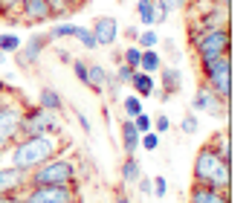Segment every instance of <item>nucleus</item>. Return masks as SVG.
I'll return each instance as SVG.
<instances>
[{
    "label": "nucleus",
    "mask_w": 252,
    "mask_h": 203,
    "mask_svg": "<svg viewBox=\"0 0 252 203\" xmlns=\"http://www.w3.org/2000/svg\"><path fill=\"white\" fill-rule=\"evenodd\" d=\"M189 44L197 58L232 55V32L229 29H189Z\"/></svg>",
    "instance_id": "obj_5"
},
{
    "label": "nucleus",
    "mask_w": 252,
    "mask_h": 203,
    "mask_svg": "<svg viewBox=\"0 0 252 203\" xmlns=\"http://www.w3.org/2000/svg\"><path fill=\"white\" fill-rule=\"evenodd\" d=\"M0 203H26L24 192H15V195H0Z\"/></svg>",
    "instance_id": "obj_41"
},
{
    "label": "nucleus",
    "mask_w": 252,
    "mask_h": 203,
    "mask_svg": "<svg viewBox=\"0 0 252 203\" xmlns=\"http://www.w3.org/2000/svg\"><path fill=\"white\" fill-rule=\"evenodd\" d=\"M200 76L212 93H218L223 102L232 99V55L200 58Z\"/></svg>",
    "instance_id": "obj_4"
},
{
    "label": "nucleus",
    "mask_w": 252,
    "mask_h": 203,
    "mask_svg": "<svg viewBox=\"0 0 252 203\" xmlns=\"http://www.w3.org/2000/svg\"><path fill=\"white\" fill-rule=\"evenodd\" d=\"M159 67H162V55H159L157 50H142V55H139V70L157 76V73H159Z\"/></svg>",
    "instance_id": "obj_22"
},
{
    "label": "nucleus",
    "mask_w": 252,
    "mask_h": 203,
    "mask_svg": "<svg viewBox=\"0 0 252 203\" xmlns=\"http://www.w3.org/2000/svg\"><path fill=\"white\" fill-rule=\"evenodd\" d=\"M189 29H229V6L218 3V0H209V9L197 12V21Z\"/></svg>",
    "instance_id": "obj_10"
},
{
    "label": "nucleus",
    "mask_w": 252,
    "mask_h": 203,
    "mask_svg": "<svg viewBox=\"0 0 252 203\" xmlns=\"http://www.w3.org/2000/svg\"><path fill=\"white\" fill-rule=\"evenodd\" d=\"M18 21L21 24H47L52 21V9L47 0H21V6H18Z\"/></svg>",
    "instance_id": "obj_11"
},
{
    "label": "nucleus",
    "mask_w": 252,
    "mask_h": 203,
    "mask_svg": "<svg viewBox=\"0 0 252 203\" xmlns=\"http://www.w3.org/2000/svg\"><path fill=\"white\" fill-rule=\"evenodd\" d=\"M38 107L52 110V113H61V110H64V99H61L58 90H52V87H41V93H38Z\"/></svg>",
    "instance_id": "obj_19"
},
{
    "label": "nucleus",
    "mask_w": 252,
    "mask_h": 203,
    "mask_svg": "<svg viewBox=\"0 0 252 203\" xmlns=\"http://www.w3.org/2000/svg\"><path fill=\"white\" fill-rule=\"evenodd\" d=\"M209 145H212L215 151L220 154L223 160H232V136H229V128H223V131H218V134H212Z\"/></svg>",
    "instance_id": "obj_21"
},
{
    "label": "nucleus",
    "mask_w": 252,
    "mask_h": 203,
    "mask_svg": "<svg viewBox=\"0 0 252 203\" xmlns=\"http://www.w3.org/2000/svg\"><path fill=\"white\" fill-rule=\"evenodd\" d=\"M21 44H24V38L15 35V32H9V29L0 35V52H6V55H15V52L21 50Z\"/></svg>",
    "instance_id": "obj_26"
},
{
    "label": "nucleus",
    "mask_w": 252,
    "mask_h": 203,
    "mask_svg": "<svg viewBox=\"0 0 252 203\" xmlns=\"http://www.w3.org/2000/svg\"><path fill=\"white\" fill-rule=\"evenodd\" d=\"M122 151L125 157L139 151V131L133 125V119H125V116H122Z\"/></svg>",
    "instance_id": "obj_18"
},
{
    "label": "nucleus",
    "mask_w": 252,
    "mask_h": 203,
    "mask_svg": "<svg viewBox=\"0 0 252 203\" xmlns=\"http://www.w3.org/2000/svg\"><path fill=\"white\" fill-rule=\"evenodd\" d=\"M52 9V18H67V15H73L78 6L84 3V0H47Z\"/></svg>",
    "instance_id": "obj_23"
},
{
    "label": "nucleus",
    "mask_w": 252,
    "mask_h": 203,
    "mask_svg": "<svg viewBox=\"0 0 252 203\" xmlns=\"http://www.w3.org/2000/svg\"><path fill=\"white\" fill-rule=\"evenodd\" d=\"M119 174H122V186H127V183H136V180H139V174H142V166H139L136 154H127L125 160H122Z\"/></svg>",
    "instance_id": "obj_20"
},
{
    "label": "nucleus",
    "mask_w": 252,
    "mask_h": 203,
    "mask_svg": "<svg viewBox=\"0 0 252 203\" xmlns=\"http://www.w3.org/2000/svg\"><path fill=\"white\" fill-rule=\"evenodd\" d=\"M133 73H136L133 67H127L125 61H119V67H116V81H119V84H127V81H130V76H133Z\"/></svg>",
    "instance_id": "obj_37"
},
{
    "label": "nucleus",
    "mask_w": 252,
    "mask_h": 203,
    "mask_svg": "<svg viewBox=\"0 0 252 203\" xmlns=\"http://www.w3.org/2000/svg\"><path fill=\"white\" fill-rule=\"evenodd\" d=\"M154 131H157V134H165V131H171V119H168L165 113L154 116Z\"/></svg>",
    "instance_id": "obj_39"
},
{
    "label": "nucleus",
    "mask_w": 252,
    "mask_h": 203,
    "mask_svg": "<svg viewBox=\"0 0 252 203\" xmlns=\"http://www.w3.org/2000/svg\"><path fill=\"white\" fill-rule=\"evenodd\" d=\"M3 93H6V84H3V81H0V96H3Z\"/></svg>",
    "instance_id": "obj_48"
},
{
    "label": "nucleus",
    "mask_w": 252,
    "mask_h": 203,
    "mask_svg": "<svg viewBox=\"0 0 252 203\" xmlns=\"http://www.w3.org/2000/svg\"><path fill=\"white\" fill-rule=\"evenodd\" d=\"M73 38H78V44L84 47V50H99V44H96V38H93V32H90V26H78L76 29V35Z\"/></svg>",
    "instance_id": "obj_28"
},
{
    "label": "nucleus",
    "mask_w": 252,
    "mask_h": 203,
    "mask_svg": "<svg viewBox=\"0 0 252 203\" xmlns=\"http://www.w3.org/2000/svg\"><path fill=\"white\" fill-rule=\"evenodd\" d=\"M18 6H21V0H0V18L18 15Z\"/></svg>",
    "instance_id": "obj_36"
},
{
    "label": "nucleus",
    "mask_w": 252,
    "mask_h": 203,
    "mask_svg": "<svg viewBox=\"0 0 252 203\" xmlns=\"http://www.w3.org/2000/svg\"><path fill=\"white\" fill-rule=\"evenodd\" d=\"M41 134H64L58 113L44 110V107H38V104H35V107H26L18 136H41Z\"/></svg>",
    "instance_id": "obj_6"
},
{
    "label": "nucleus",
    "mask_w": 252,
    "mask_h": 203,
    "mask_svg": "<svg viewBox=\"0 0 252 203\" xmlns=\"http://www.w3.org/2000/svg\"><path fill=\"white\" fill-rule=\"evenodd\" d=\"M139 148H145V151H157V148H159V134H157V131H145V134H139Z\"/></svg>",
    "instance_id": "obj_33"
},
{
    "label": "nucleus",
    "mask_w": 252,
    "mask_h": 203,
    "mask_svg": "<svg viewBox=\"0 0 252 203\" xmlns=\"http://www.w3.org/2000/svg\"><path fill=\"white\" fill-rule=\"evenodd\" d=\"M189 203H232V195L220 192V189H212V186H203V183H191Z\"/></svg>",
    "instance_id": "obj_13"
},
{
    "label": "nucleus",
    "mask_w": 252,
    "mask_h": 203,
    "mask_svg": "<svg viewBox=\"0 0 252 203\" xmlns=\"http://www.w3.org/2000/svg\"><path fill=\"white\" fill-rule=\"evenodd\" d=\"M0 64H6V52H0Z\"/></svg>",
    "instance_id": "obj_47"
},
{
    "label": "nucleus",
    "mask_w": 252,
    "mask_h": 203,
    "mask_svg": "<svg viewBox=\"0 0 252 203\" xmlns=\"http://www.w3.org/2000/svg\"><path fill=\"white\" fill-rule=\"evenodd\" d=\"M139 55H142V50H139L136 44H127V47H125V52H122V61H125L127 67L139 70Z\"/></svg>",
    "instance_id": "obj_31"
},
{
    "label": "nucleus",
    "mask_w": 252,
    "mask_h": 203,
    "mask_svg": "<svg viewBox=\"0 0 252 203\" xmlns=\"http://www.w3.org/2000/svg\"><path fill=\"white\" fill-rule=\"evenodd\" d=\"M29 186H78V166L67 151L55 154L44 166L32 169L29 174Z\"/></svg>",
    "instance_id": "obj_3"
},
{
    "label": "nucleus",
    "mask_w": 252,
    "mask_h": 203,
    "mask_svg": "<svg viewBox=\"0 0 252 203\" xmlns=\"http://www.w3.org/2000/svg\"><path fill=\"white\" fill-rule=\"evenodd\" d=\"M142 110H145V104H142V99H139L136 93H130V96L122 99V116H125V119H133V116L142 113Z\"/></svg>",
    "instance_id": "obj_27"
},
{
    "label": "nucleus",
    "mask_w": 252,
    "mask_h": 203,
    "mask_svg": "<svg viewBox=\"0 0 252 203\" xmlns=\"http://www.w3.org/2000/svg\"><path fill=\"white\" fill-rule=\"evenodd\" d=\"M50 35H44V32H35L32 38H26L24 44H21V50L15 52V61H18V67L21 70H29V67H35L38 61H41V55L47 52L50 47Z\"/></svg>",
    "instance_id": "obj_8"
},
{
    "label": "nucleus",
    "mask_w": 252,
    "mask_h": 203,
    "mask_svg": "<svg viewBox=\"0 0 252 203\" xmlns=\"http://www.w3.org/2000/svg\"><path fill=\"white\" fill-rule=\"evenodd\" d=\"M171 6H174V9H189L191 0H171Z\"/></svg>",
    "instance_id": "obj_46"
},
{
    "label": "nucleus",
    "mask_w": 252,
    "mask_h": 203,
    "mask_svg": "<svg viewBox=\"0 0 252 203\" xmlns=\"http://www.w3.org/2000/svg\"><path fill=\"white\" fill-rule=\"evenodd\" d=\"M55 58H58L61 64H70V61H73V55H70V52L64 50V47H58V50H55Z\"/></svg>",
    "instance_id": "obj_42"
},
{
    "label": "nucleus",
    "mask_w": 252,
    "mask_h": 203,
    "mask_svg": "<svg viewBox=\"0 0 252 203\" xmlns=\"http://www.w3.org/2000/svg\"><path fill=\"white\" fill-rule=\"evenodd\" d=\"M127 84L133 87V93H136L139 99H151L154 90H157V78H154L151 73H142V70H136V73L130 76Z\"/></svg>",
    "instance_id": "obj_16"
},
{
    "label": "nucleus",
    "mask_w": 252,
    "mask_h": 203,
    "mask_svg": "<svg viewBox=\"0 0 252 203\" xmlns=\"http://www.w3.org/2000/svg\"><path fill=\"white\" fill-rule=\"evenodd\" d=\"M165 192H168L165 177H154V198H165Z\"/></svg>",
    "instance_id": "obj_40"
},
{
    "label": "nucleus",
    "mask_w": 252,
    "mask_h": 203,
    "mask_svg": "<svg viewBox=\"0 0 252 203\" xmlns=\"http://www.w3.org/2000/svg\"><path fill=\"white\" fill-rule=\"evenodd\" d=\"M154 3V18H157V24H165L168 21V15H171V0H151Z\"/></svg>",
    "instance_id": "obj_30"
},
{
    "label": "nucleus",
    "mask_w": 252,
    "mask_h": 203,
    "mask_svg": "<svg viewBox=\"0 0 252 203\" xmlns=\"http://www.w3.org/2000/svg\"><path fill=\"white\" fill-rule=\"evenodd\" d=\"M26 203H81L78 186H26Z\"/></svg>",
    "instance_id": "obj_7"
},
{
    "label": "nucleus",
    "mask_w": 252,
    "mask_h": 203,
    "mask_svg": "<svg viewBox=\"0 0 252 203\" xmlns=\"http://www.w3.org/2000/svg\"><path fill=\"white\" fill-rule=\"evenodd\" d=\"M133 125H136V131H139V134L154 131V116H148V113L142 110V113H136V116H133Z\"/></svg>",
    "instance_id": "obj_34"
},
{
    "label": "nucleus",
    "mask_w": 252,
    "mask_h": 203,
    "mask_svg": "<svg viewBox=\"0 0 252 203\" xmlns=\"http://www.w3.org/2000/svg\"><path fill=\"white\" fill-rule=\"evenodd\" d=\"M76 29H78V24H70V21H58V24L52 26L50 38H73V35H76Z\"/></svg>",
    "instance_id": "obj_29"
},
{
    "label": "nucleus",
    "mask_w": 252,
    "mask_h": 203,
    "mask_svg": "<svg viewBox=\"0 0 252 203\" xmlns=\"http://www.w3.org/2000/svg\"><path fill=\"white\" fill-rule=\"evenodd\" d=\"M197 113H194V110H189V113H186V116H183V119H180V131H183V134H186V136H191V134H197Z\"/></svg>",
    "instance_id": "obj_32"
},
{
    "label": "nucleus",
    "mask_w": 252,
    "mask_h": 203,
    "mask_svg": "<svg viewBox=\"0 0 252 203\" xmlns=\"http://www.w3.org/2000/svg\"><path fill=\"white\" fill-rule=\"evenodd\" d=\"M191 183H203L220 192H232V160H223L209 142H203L194 154Z\"/></svg>",
    "instance_id": "obj_2"
},
{
    "label": "nucleus",
    "mask_w": 252,
    "mask_h": 203,
    "mask_svg": "<svg viewBox=\"0 0 252 203\" xmlns=\"http://www.w3.org/2000/svg\"><path fill=\"white\" fill-rule=\"evenodd\" d=\"M136 189H139V195H154V177H145V174H139V180H136Z\"/></svg>",
    "instance_id": "obj_38"
},
{
    "label": "nucleus",
    "mask_w": 252,
    "mask_h": 203,
    "mask_svg": "<svg viewBox=\"0 0 252 203\" xmlns=\"http://www.w3.org/2000/svg\"><path fill=\"white\" fill-rule=\"evenodd\" d=\"M191 107H194V113L203 110V113H209V116H220V119H226L229 116V102H223L218 93H212L206 84H200V87L194 90Z\"/></svg>",
    "instance_id": "obj_9"
},
{
    "label": "nucleus",
    "mask_w": 252,
    "mask_h": 203,
    "mask_svg": "<svg viewBox=\"0 0 252 203\" xmlns=\"http://www.w3.org/2000/svg\"><path fill=\"white\" fill-rule=\"evenodd\" d=\"M107 70L101 67L99 61H93V64H87V87L93 90V93H99L104 96V84H107Z\"/></svg>",
    "instance_id": "obj_17"
},
{
    "label": "nucleus",
    "mask_w": 252,
    "mask_h": 203,
    "mask_svg": "<svg viewBox=\"0 0 252 203\" xmlns=\"http://www.w3.org/2000/svg\"><path fill=\"white\" fill-rule=\"evenodd\" d=\"M90 32H93V38H96L99 47H113L119 41V21L110 18V15H101V18L93 21Z\"/></svg>",
    "instance_id": "obj_12"
},
{
    "label": "nucleus",
    "mask_w": 252,
    "mask_h": 203,
    "mask_svg": "<svg viewBox=\"0 0 252 203\" xmlns=\"http://www.w3.org/2000/svg\"><path fill=\"white\" fill-rule=\"evenodd\" d=\"M136 18H139V26H157V18H154V3L151 0H136Z\"/></svg>",
    "instance_id": "obj_24"
},
{
    "label": "nucleus",
    "mask_w": 252,
    "mask_h": 203,
    "mask_svg": "<svg viewBox=\"0 0 252 203\" xmlns=\"http://www.w3.org/2000/svg\"><path fill=\"white\" fill-rule=\"evenodd\" d=\"M9 166L29 174L32 169L44 166L55 154L70 151V142L64 139V134H41V136H18L9 148Z\"/></svg>",
    "instance_id": "obj_1"
},
{
    "label": "nucleus",
    "mask_w": 252,
    "mask_h": 203,
    "mask_svg": "<svg viewBox=\"0 0 252 203\" xmlns=\"http://www.w3.org/2000/svg\"><path fill=\"white\" fill-rule=\"evenodd\" d=\"M159 87L165 90V93H180L183 90V73H180V67L174 64H162L159 67Z\"/></svg>",
    "instance_id": "obj_15"
},
{
    "label": "nucleus",
    "mask_w": 252,
    "mask_h": 203,
    "mask_svg": "<svg viewBox=\"0 0 252 203\" xmlns=\"http://www.w3.org/2000/svg\"><path fill=\"white\" fill-rule=\"evenodd\" d=\"M139 29H142V26H127V29H125V38L130 41V44L136 41V35H139Z\"/></svg>",
    "instance_id": "obj_44"
},
{
    "label": "nucleus",
    "mask_w": 252,
    "mask_h": 203,
    "mask_svg": "<svg viewBox=\"0 0 252 203\" xmlns=\"http://www.w3.org/2000/svg\"><path fill=\"white\" fill-rule=\"evenodd\" d=\"M29 180L24 171L12 169V166H0V195H15V192H26Z\"/></svg>",
    "instance_id": "obj_14"
},
{
    "label": "nucleus",
    "mask_w": 252,
    "mask_h": 203,
    "mask_svg": "<svg viewBox=\"0 0 252 203\" xmlns=\"http://www.w3.org/2000/svg\"><path fill=\"white\" fill-rule=\"evenodd\" d=\"M70 67H73V73H76L78 81H81V84H87V61H84V58H73V61H70Z\"/></svg>",
    "instance_id": "obj_35"
},
{
    "label": "nucleus",
    "mask_w": 252,
    "mask_h": 203,
    "mask_svg": "<svg viewBox=\"0 0 252 203\" xmlns=\"http://www.w3.org/2000/svg\"><path fill=\"white\" fill-rule=\"evenodd\" d=\"M113 203H136V201H130V195L119 189V192H116V198H113Z\"/></svg>",
    "instance_id": "obj_45"
},
{
    "label": "nucleus",
    "mask_w": 252,
    "mask_h": 203,
    "mask_svg": "<svg viewBox=\"0 0 252 203\" xmlns=\"http://www.w3.org/2000/svg\"><path fill=\"white\" fill-rule=\"evenodd\" d=\"M76 119H78V128H81L84 134H90V119H87L84 113H76Z\"/></svg>",
    "instance_id": "obj_43"
},
{
    "label": "nucleus",
    "mask_w": 252,
    "mask_h": 203,
    "mask_svg": "<svg viewBox=\"0 0 252 203\" xmlns=\"http://www.w3.org/2000/svg\"><path fill=\"white\" fill-rule=\"evenodd\" d=\"M139 50H157V44H159V35H157V29L154 26H145V29H139V35H136V41H133Z\"/></svg>",
    "instance_id": "obj_25"
}]
</instances>
